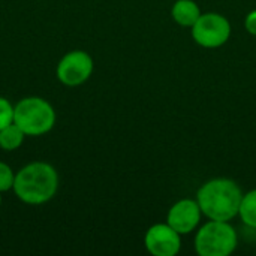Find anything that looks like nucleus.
Wrapping results in <instances>:
<instances>
[{
    "instance_id": "4",
    "label": "nucleus",
    "mask_w": 256,
    "mask_h": 256,
    "mask_svg": "<svg viewBox=\"0 0 256 256\" xmlns=\"http://www.w3.org/2000/svg\"><path fill=\"white\" fill-rule=\"evenodd\" d=\"M237 248V234L228 222L212 220L195 237V249L201 256H228Z\"/></svg>"
},
{
    "instance_id": "13",
    "label": "nucleus",
    "mask_w": 256,
    "mask_h": 256,
    "mask_svg": "<svg viewBox=\"0 0 256 256\" xmlns=\"http://www.w3.org/2000/svg\"><path fill=\"white\" fill-rule=\"evenodd\" d=\"M14 123V105L3 96H0V129Z\"/></svg>"
},
{
    "instance_id": "6",
    "label": "nucleus",
    "mask_w": 256,
    "mask_h": 256,
    "mask_svg": "<svg viewBox=\"0 0 256 256\" xmlns=\"http://www.w3.org/2000/svg\"><path fill=\"white\" fill-rule=\"evenodd\" d=\"M231 34L230 21L220 14H204L192 26V36L195 42L204 48L222 46Z\"/></svg>"
},
{
    "instance_id": "12",
    "label": "nucleus",
    "mask_w": 256,
    "mask_h": 256,
    "mask_svg": "<svg viewBox=\"0 0 256 256\" xmlns=\"http://www.w3.org/2000/svg\"><path fill=\"white\" fill-rule=\"evenodd\" d=\"M14 180H15V172L14 170L4 164V162H0V192H8V190H12L14 188Z\"/></svg>"
},
{
    "instance_id": "8",
    "label": "nucleus",
    "mask_w": 256,
    "mask_h": 256,
    "mask_svg": "<svg viewBox=\"0 0 256 256\" xmlns=\"http://www.w3.org/2000/svg\"><path fill=\"white\" fill-rule=\"evenodd\" d=\"M201 208L198 201L194 200H182L174 204L166 218V224L174 228L178 234H189L192 232L201 219Z\"/></svg>"
},
{
    "instance_id": "3",
    "label": "nucleus",
    "mask_w": 256,
    "mask_h": 256,
    "mask_svg": "<svg viewBox=\"0 0 256 256\" xmlns=\"http://www.w3.org/2000/svg\"><path fill=\"white\" fill-rule=\"evenodd\" d=\"M14 123L26 136H40L54 128L56 111L44 98L28 96L14 105Z\"/></svg>"
},
{
    "instance_id": "2",
    "label": "nucleus",
    "mask_w": 256,
    "mask_h": 256,
    "mask_svg": "<svg viewBox=\"0 0 256 256\" xmlns=\"http://www.w3.org/2000/svg\"><path fill=\"white\" fill-rule=\"evenodd\" d=\"M242 189L230 178H214L201 186L196 195L201 212L210 220L228 222L238 214Z\"/></svg>"
},
{
    "instance_id": "11",
    "label": "nucleus",
    "mask_w": 256,
    "mask_h": 256,
    "mask_svg": "<svg viewBox=\"0 0 256 256\" xmlns=\"http://www.w3.org/2000/svg\"><path fill=\"white\" fill-rule=\"evenodd\" d=\"M238 214L248 226L256 228V189L250 190L242 198Z\"/></svg>"
},
{
    "instance_id": "5",
    "label": "nucleus",
    "mask_w": 256,
    "mask_h": 256,
    "mask_svg": "<svg viewBox=\"0 0 256 256\" xmlns=\"http://www.w3.org/2000/svg\"><path fill=\"white\" fill-rule=\"evenodd\" d=\"M94 63L88 52L82 50H74L66 52L56 69L57 80L68 87H78L84 84L93 74Z\"/></svg>"
},
{
    "instance_id": "14",
    "label": "nucleus",
    "mask_w": 256,
    "mask_h": 256,
    "mask_svg": "<svg viewBox=\"0 0 256 256\" xmlns=\"http://www.w3.org/2000/svg\"><path fill=\"white\" fill-rule=\"evenodd\" d=\"M244 26H246V30H248L250 34H255L256 36V10H252V12L246 16Z\"/></svg>"
},
{
    "instance_id": "9",
    "label": "nucleus",
    "mask_w": 256,
    "mask_h": 256,
    "mask_svg": "<svg viewBox=\"0 0 256 256\" xmlns=\"http://www.w3.org/2000/svg\"><path fill=\"white\" fill-rule=\"evenodd\" d=\"M172 18L183 27H192L201 16L200 8L194 0H177L172 6Z\"/></svg>"
},
{
    "instance_id": "7",
    "label": "nucleus",
    "mask_w": 256,
    "mask_h": 256,
    "mask_svg": "<svg viewBox=\"0 0 256 256\" xmlns=\"http://www.w3.org/2000/svg\"><path fill=\"white\" fill-rule=\"evenodd\" d=\"M146 249L154 256H176L180 252V234L168 224H158L148 228L144 238Z\"/></svg>"
},
{
    "instance_id": "10",
    "label": "nucleus",
    "mask_w": 256,
    "mask_h": 256,
    "mask_svg": "<svg viewBox=\"0 0 256 256\" xmlns=\"http://www.w3.org/2000/svg\"><path fill=\"white\" fill-rule=\"evenodd\" d=\"M26 134L15 124L10 123L6 128L0 129V148L4 152L18 150L24 142Z\"/></svg>"
},
{
    "instance_id": "15",
    "label": "nucleus",
    "mask_w": 256,
    "mask_h": 256,
    "mask_svg": "<svg viewBox=\"0 0 256 256\" xmlns=\"http://www.w3.org/2000/svg\"><path fill=\"white\" fill-rule=\"evenodd\" d=\"M0 207H2V192H0Z\"/></svg>"
},
{
    "instance_id": "1",
    "label": "nucleus",
    "mask_w": 256,
    "mask_h": 256,
    "mask_svg": "<svg viewBox=\"0 0 256 256\" xmlns=\"http://www.w3.org/2000/svg\"><path fill=\"white\" fill-rule=\"evenodd\" d=\"M15 196L27 206H42L51 201L58 190V172L44 160H34L15 172Z\"/></svg>"
}]
</instances>
